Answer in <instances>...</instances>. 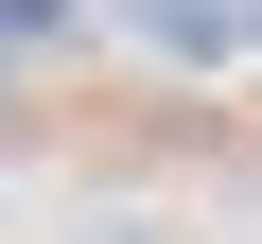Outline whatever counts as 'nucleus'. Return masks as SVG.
Wrapping results in <instances>:
<instances>
[{"label": "nucleus", "mask_w": 262, "mask_h": 244, "mask_svg": "<svg viewBox=\"0 0 262 244\" xmlns=\"http://www.w3.org/2000/svg\"><path fill=\"white\" fill-rule=\"evenodd\" d=\"M122 18H140V35H158V53H210V70H227V53H245V0H122Z\"/></svg>", "instance_id": "obj_1"}, {"label": "nucleus", "mask_w": 262, "mask_h": 244, "mask_svg": "<svg viewBox=\"0 0 262 244\" xmlns=\"http://www.w3.org/2000/svg\"><path fill=\"white\" fill-rule=\"evenodd\" d=\"M70 18H88V0H0V35H70Z\"/></svg>", "instance_id": "obj_2"}, {"label": "nucleus", "mask_w": 262, "mask_h": 244, "mask_svg": "<svg viewBox=\"0 0 262 244\" xmlns=\"http://www.w3.org/2000/svg\"><path fill=\"white\" fill-rule=\"evenodd\" d=\"M105 244H140V227H105Z\"/></svg>", "instance_id": "obj_3"}]
</instances>
